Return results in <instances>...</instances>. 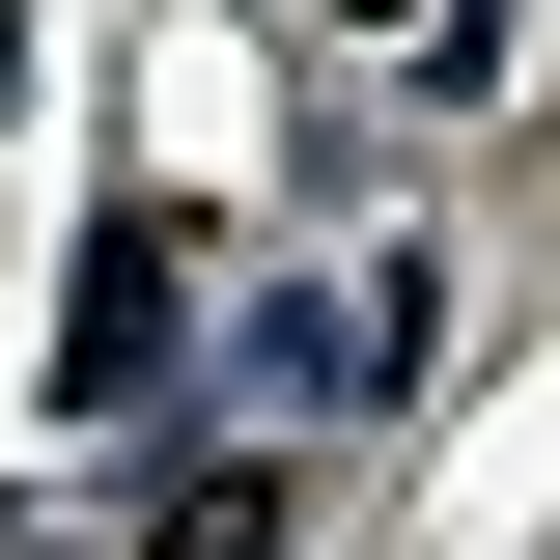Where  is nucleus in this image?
<instances>
[{"instance_id":"7ed1b4c3","label":"nucleus","mask_w":560,"mask_h":560,"mask_svg":"<svg viewBox=\"0 0 560 560\" xmlns=\"http://www.w3.org/2000/svg\"><path fill=\"white\" fill-rule=\"evenodd\" d=\"M140 560H280V477H168V533Z\"/></svg>"},{"instance_id":"f257e3e1","label":"nucleus","mask_w":560,"mask_h":560,"mask_svg":"<svg viewBox=\"0 0 560 560\" xmlns=\"http://www.w3.org/2000/svg\"><path fill=\"white\" fill-rule=\"evenodd\" d=\"M168 364H197V337H168V224H84V280H57V420H140Z\"/></svg>"},{"instance_id":"20e7f679","label":"nucleus","mask_w":560,"mask_h":560,"mask_svg":"<svg viewBox=\"0 0 560 560\" xmlns=\"http://www.w3.org/2000/svg\"><path fill=\"white\" fill-rule=\"evenodd\" d=\"M337 28H393V0H337Z\"/></svg>"},{"instance_id":"f03ea898","label":"nucleus","mask_w":560,"mask_h":560,"mask_svg":"<svg viewBox=\"0 0 560 560\" xmlns=\"http://www.w3.org/2000/svg\"><path fill=\"white\" fill-rule=\"evenodd\" d=\"M420 364H448V253L393 224V253H364V308H337V393H420Z\"/></svg>"}]
</instances>
